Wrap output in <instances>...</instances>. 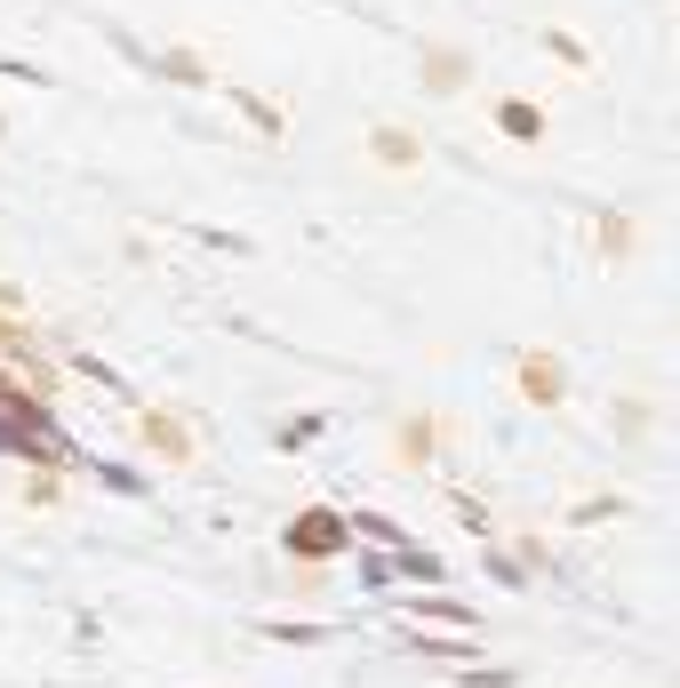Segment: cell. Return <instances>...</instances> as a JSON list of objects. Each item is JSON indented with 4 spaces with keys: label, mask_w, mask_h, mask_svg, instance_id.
<instances>
[{
    "label": "cell",
    "mask_w": 680,
    "mask_h": 688,
    "mask_svg": "<svg viewBox=\"0 0 680 688\" xmlns=\"http://www.w3.org/2000/svg\"><path fill=\"white\" fill-rule=\"evenodd\" d=\"M521 385H529V400H536V408H561V361L529 353V361H521Z\"/></svg>",
    "instance_id": "obj_2"
},
{
    "label": "cell",
    "mask_w": 680,
    "mask_h": 688,
    "mask_svg": "<svg viewBox=\"0 0 680 688\" xmlns=\"http://www.w3.org/2000/svg\"><path fill=\"white\" fill-rule=\"evenodd\" d=\"M345 536H353L345 512L313 504V512H296V521H289V553H296V561H328V553H345Z\"/></svg>",
    "instance_id": "obj_1"
},
{
    "label": "cell",
    "mask_w": 680,
    "mask_h": 688,
    "mask_svg": "<svg viewBox=\"0 0 680 688\" xmlns=\"http://www.w3.org/2000/svg\"><path fill=\"white\" fill-rule=\"evenodd\" d=\"M504 128H513V136H536V128H544V121H536V113H529V105H504Z\"/></svg>",
    "instance_id": "obj_5"
},
{
    "label": "cell",
    "mask_w": 680,
    "mask_h": 688,
    "mask_svg": "<svg viewBox=\"0 0 680 688\" xmlns=\"http://www.w3.org/2000/svg\"><path fill=\"white\" fill-rule=\"evenodd\" d=\"M377 160L385 168H408V160H417V136H408V128H377Z\"/></svg>",
    "instance_id": "obj_4"
},
{
    "label": "cell",
    "mask_w": 680,
    "mask_h": 688,
    "mask_svg": "<svg viewBox=\"0 0 680 688\" xmlns=\"http://www.w3.org/2000/svg\"><path fill=\"white\" fill-rule=\"evenodd\" d=\"M145 440H153L168 465H185V457H192V440H185V425H177V417H145Z\"/></svg>",
    "instance_id": "obj_3"
}]
</instances>
